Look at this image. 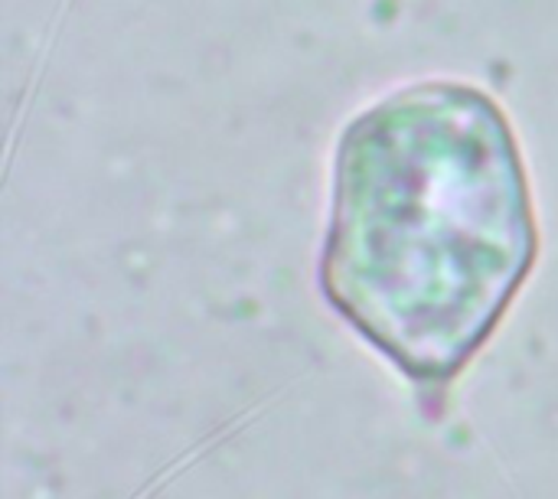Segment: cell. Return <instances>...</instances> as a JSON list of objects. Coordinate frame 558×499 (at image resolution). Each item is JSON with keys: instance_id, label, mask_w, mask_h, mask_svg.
<instances>
[{"instance_id": "obj_1", "label": "cell", "mask_w": 558, "mask_h": 499, "mask_svg": "<svg viewBox=\"0 0 558 499\" xmlns=\"http://www.w3.org/2000/svg\"><path fill=\"white\" fill-rule=\"evenodd\" d=\"M533 252L513 134L477 88H402L343 134L324 288L409 376H454L526 278Z\"/></svg>"}]
</instances>
